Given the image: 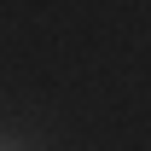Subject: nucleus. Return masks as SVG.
I'll list each match as a JSON object with an SVG mask.
<instances>
[{"label": "nucleus", "instance_id": "1", "mask_svg": "<svg viewBox=\"0 0 151 151\" xmlns=\"http://www.w3.org/2000/svg\"><path fill=\"white\" fill-rule=\"evenodd\" d=\"M0 151H18V145H0Z\"/></svg>", "mask_w": 151, "mask_h": 151}]
</instances>
